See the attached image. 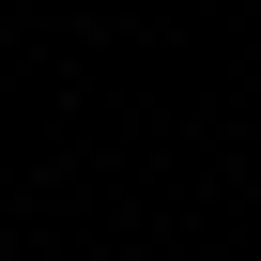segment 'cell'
<instances>
[{
  "mask_svg": "<svg viewBox=\"0 0 261 261\" xmlns=\"http://www.w3.org/2000/svg\"><path fill=\"white\" fill-rule=\"evenodd\" d=\"M92 261H123V246H92Z\"/></svg>",
  "mask_w": 261,
  "mask_h": 261,
  "instance_id": "6da1fadb",
  "label": "cell"
}]
</instances>
